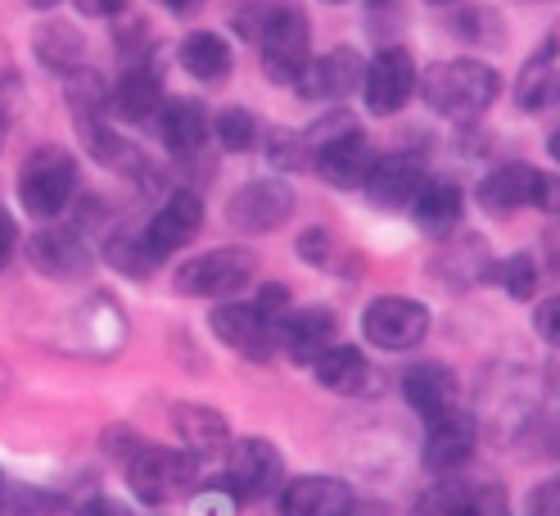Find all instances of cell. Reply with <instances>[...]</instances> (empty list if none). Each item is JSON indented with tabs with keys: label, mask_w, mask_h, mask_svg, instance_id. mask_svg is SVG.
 I'll use <instances>...</instances> for the list:
<instances>
[{
	"label": "cell",
	"mask_w": 560,
	"mask_h": 516,
	"mask_svg": "<svg viewBox=\"0 0 560 516\" xmlns=\"http://www.w3.org/2000/svg\"><path fill=\"white\" fill-rule=\"evenodd\" d=\"M231 27L254 42L271 82H299L312 50V23L290 0H240L231 10Z\"/></svg>",
	"instance_id": "6da1fadb"
},
{
	"label": "cell",
	"mask_w": 560,
	"mask_h": 516,
	"mask_svg": "<svg viewBox=\"0 0 560 516\" xmlns=\"http://www.w3.org/2000/svg\"><path fill=\"white\" fill-rule=\"evenodd\" d=\"M502 91V78L493 64H479V59H443L434 64L425 78H420V95H425V105L443 118H479L488 105L498 100Z\"/></svg>",
	"instance_id": "7a4b0ae2"
},
{
	"label": "cell",
	"mask_w": 560,
	"mask_h": 516,
	"mask_svg": "<svg viewBox=\"0 0 560 516\" xmlns=\"http://www.w3.org/2000/svg\"><path fill=\"white\" fill-rule=\"evenodd\" d=\"M73 186H78V159L59 146L32 150L19 172V199L32 218H55L73 199Z\"/></svg>",
	"instance_id": "3957f363"
},
{
	"label": "cell",
	"mask_w": 560,
	"mask_h": 516,
	"mask_svg": "<svg viewBox=\"0 0 560 516\" xmlns=\"http://www.w3.org/2000/svg\"><path fill=\"white\" fill-rule=\"evenodd\" d=\"M249 282H254L249 250H208L186 267H177V277H172L177 295L186 299H226V295H240Z\"/></svg>",
	"instance_id": "277c9868"
},
{
	"label": "cell",
	"mask_w": 560,
	"mask_h": 516,
	"mask_svg": "<svg viewBox=\"0 0 560 516\" xmlns=\"http://www.w3.org/2000/svg\"><path fill=\"white\" fill-rule=\"evenodd\" d=\"M362 335L375 349L389 354H407L420 340L430 335V308L420 299H402V295H384L362 313Z\"/></svg>",
	"instance_id": "5b68a950"
},
{
	"label": "cell",
	"mask_w": 560,
	"mask_h": 516,
	"mask_svg": "<svg viewBox=\"0 0 560 516\" xmlns=\"http://www.w3.org/2000/svg\"><path fill=\"white\" fill-rule=\"evenodd\" d=\"M195 480V458L190 454H172V449H136L127 462V485L140 503H167L190 490Z\"/></svg>",
	"instance_id": "8992f818"
},
{
	"label": "cell",
	"mask_w": 560,
	"mask_h": 516,
	"mask_svg": "<svg viewBox=\"0 0 560 516\" xmlns=\"http://www.w3.org/2000/svg\"><path fill=\"white\" fill-rule=\"evenodd\" d=\"M416 91V59L402 46H384L371 64H366V78H362V95H366V110L375 118H389L398 114Z\"/></svg>",
	"instance_id": "52a82bcc"
},
{
	"label": "cell",
	"mask_w": 560,
	"mask_h": 516,
	"mask_svg": "<svg viewBox=\"0 0 560 516\" xmlns=\"http://www.w3.org/2000/svg\"><path fill=\"white\" fill-rule=\"evenodd\" d=\"M208 326H213V335L226 344V349L244 354L249 363H267L276 354V344H280L276 322L262 318L254 303H218Z\"/></svg>",
	"instance_id": "ba28073f"
},
{
	"label": "cell",
	"mask_w": 560,
	"mask_h": 516,
	"mask_svg": "<svg viewBox=\"0 0 560 516\" xmlns=\"http://www.w3.org/2000/svg\"><path fill=\"white\" fill-rule=\"evenodd\" d=\"M280 475H285V462L271 449L267 439H240L231 458H226V494L231 498H267Z\"/></svg>",
	"instance_id": "9c48e42d"
},
{
	"label": "cell",
	"mask_w": 560,
	"mask_h": 516,
	"mask_svg": "<svg viewBox=\"0 0 560 516\" xmlns=\"http://www.w3.org/2000/svg\"><path fill=\"white\" fill-rule=\"evenodd\" d=\"M294 214V191L285 182H244L231 204H226V218L240 231H276L280 222H290Z\"/></svg>",
	"instance_id": "30bf717a"
},
{
	"label": "cell",
	"mask_w": 560,
	"mask_h": 516,
	"mask_svg": "<svg viewBox=\"0 0 560 516\" xmlns=\"http://www.w3.org/2000/svg\"><path fill=\"white\" fill-rule=\"evenodd\" d=\"M420 182H425V163H420V154H380L371 159V172H366V182L362 191L371 195L375 209H407V204L416 199Z\"/></svg>",
	"instance_id": "8fae6325"
},
{
	"label": "cell",
	"mask_w": 560,
	"mask_h": 516,
	"mask_svg": "<svg viewBox=\"0 0 560 516\" xmlns=\"http://www.w3.org/2000/svg\"><path fill=\"white\" fill-rule=\"evenodd\" d=\"M199 227H203V199L195 191H172L167 204L145 227V245H150L154 259L177 254V250H186L190 240L199 236Z\"/></svg>",
	"instance_id": "7c38bea8"
},
{
	"label": "cell",
	"mask_w": 560,
	"mask_h": 516,
	"mask_svg": "<svg viewBox=\"0 0 560 516\" xmlns=\"http://www.w3.org/2000/svg\"><path fill=\"white\" fill-rule=\"evenodd\" d=\"M475 439H479V426H475L470 412H462V408L443 412V417L430 422V435H425V467L434 475L462 471L475 454Z\"/></svg>",
	"instance_id": "4fadbf2b"
},
{
	"label": "cell",
	"mask_w": 560,
	"mask_h": 516,
	"mask_svg": "<svg viewBox=\"0 0 560 516\" xmlns=\"http://www.w3.org/2000/svg\"><path fill=\"white\" fill-rule=\"evenodd\" d=\"M312 376H317V386L335 390V394H348V399H371L380 394V371L366 363L362 349L353 344H330V349L312 363Z\"/></svg>",
	"instance_id": "5bb4252c"
},
{
	"label": "cell",
	"mask_w": 560,
	"mask_h": 516,
	"mask_svg": "<svg viewBox=\"0 0 560 516\" xmlns=\"http://www.w3.org/2000/svg\"><path fill=\"white\" fill-rule=\"evenodd\" d=\"M353 503V490L339 475H299L280 490V516H348Z\"/></svg>",
	"instance_id": "9a60e30c"
},
{
	"label": "cell",
	"mask_w": 560,
	"mask_h": 516,
	"mask_svg": "<svg viewBox=\"0 0 560 516\" xmlns=\"http://www.w3.org/2000/svg\"><path fill=\"white\" fill-rule=\"evenodd\" d=\"M335 331H339V318L330 313V308H299V313L290 308V313L280 318V326H276L280 344H285V354L294 363H303V367H312L330 349Z\"/></svg>",
	"instance_id": "2e32d148"
},
{
	"label": "cell",
	"mask_w": 560,
	"mask_h": 516,
	"mask_svg": "<svg viewBox=\"0 0 560 516\" xmlns=\"http://www.w3.org/2000/svg\"><path fill=\"white\" fill-rule=\"evenodd\" d=\"M362 78H366L362 55L348 50V46H339V50L312 59V64L303 68L299 91H303L307 100H343V95H353V91L362 87Z\"/></svg>",
	"instance_id": "e0dca14e"
},
{
	"label": "cell",
	"mask_w": 560,
	"mask_h": 516,
	"mask_svg": "<svg viewBox=\"0 0 560 516\" xmlns=\"http://www.w3.org/2000/svg\"><path fill=\"white\" fill-rule=\"evenodd\" d=\"M371 141H366V131L353 127V131H343L339 141L322 146L317 154H312V168L322 172V182L339 186V191H353L366 182V172H371Z\"/></svg>",
	"instance_id": "ac0fdd59"
},
{
	"label": "cell",
	"mask_w": 560,
	"mask_h": 516,
	"mask_svg": "<svg viewBox=\"0 0 560 516\" xmlns=\"http://www.w3.org/2000/svg\"><path fill=\"white\" fill-rule=\"evenodd\" d=\"M560 100V37H547L529 59H524L520 78H515V105L520 110H547Z\"/></svg>",
	"instance_id": "d6986e66"
},
{
	"label": "cell",
	"mask_w": 560,
	"mask_h": 516,
	"mask_svg": "<svg viewBox=\"0 0 560 516\" xmlns=\"http://www.w3.org/2000/svg\"><path fill=\"white\" fill-rule=\"evenodd\" d=\"M402 394H407V403H411L425 422L443 417V412H452V408H462V403H457L462 386H457V376H452V367H443V363H416V367H407Z\"/></svg>",
	"instance_id": "ffe728a7"
},
{
	"label": "cell",
	"mask_w": 560,
	"mask_h": 516,
	"mask_svg": "<svg viewBox=\"0 0 560 516\" xmlns=\"http://www.w3.org/2000/svg\"><path fill=\"white\" fill-rule=\"evenodd\" d=\"M163 105V78L154 64H136L118 78V87L109 91V114L122 123H145L154 118Z\"/></svg>",
	"instance_id": "44dd1931"
},
{
	"label": "cell",
	"mask_w": 560,
	"mask_h": 516,
	"mask_svg": "<svg viewBox=\"0 0 560 516\" xmlns=\"http://www.w3.org/2000/svg\"><path fill=\"white\" fill-rule=\"evenodd\" d=\"M172 426H177V439L186 444L190 458H218L231 444L226 417L218 408H203V403H182L177 412H172Z\"/></svg>",
	"instance_id": "7402d4cb"
},
{
	"label": "cell",
	"mask_w": 560,
	"mask_h": 516,
	"mask_svg": "<svg viewBox=\"0 0 560 516\" xmlns=\"http://www.w3.org/2000/svg\"><path fill=\"white\" fill-rule=\"evenodd\" d=\"M411 204H416V222H420V231H425V236L457 231V222L466 214V195H462V186L452 177H425Z\"/></svg>",
	"instance_id": "603a6c76"
},
{
	"label": "cell",
	"mask_w": 560,
	"mask_h": 516,
	"mask_svg": "<svg viewBox=\"0 0 560 516\" xmlns=\"http://www.w3.org/2000/svg\"><path fill=\"white\" fill-rule=\"evenodd\" d=\"M538 191V168L529 163H502L498 172H488L483 186H479V204L488 214H515V209H529Z\"/></svg>",
	"instance_id": "cb8c5ba5"
},
{
	"label": "cell",
	"mask_w": 560,
	"mask_h": 516,
	"mask_svg": "<svg viewBox=\"0 0 560 516\" xmlns=\"http://www.w3.org/2000/svg\"><path fill=\"white\" fill-rule=\"evenodd\" d=\"M32 263H37V272H46V277H82L86 272V245L78 240V231H59V227H46L42 236H32L27 245Z\"/></svg>",
	"instance_id": "d4e9b609"
},
{
	"label": "cell",
	"mask_w": 560,
	"mask_h": 516,
	"mask_svg": "<svg viewBox=\"0 0 560 516\" xmlns=\"http://www.w3.org/2000/svg\"><path fill=\"white\" fill-rule=\"evenodd\" d=\"M159 131H163V146L172 154H195L208 141V110L199 100H172V105L159 114Z\"/></svg>",
	"instance_id": "484cf974"
},
{
	"label": "cell",
	"mask_w": 560,
	"mask_h": 516,
	"mask_svg": "<svg viewBox=\"0 0 560 516\" xmlns=\"http://www.w3.org/2000/svg\"><path fill=\"white\" fill-rule=\"evenodd\" d=\"M182 64H186V73L199 78V82H222L231 73V46L226 37H218V32H190V37L182 42Z\"/></svg>",
	"instance_id": "4316f807"
},
{
	"label": "cell",
	"mask_w": 560,
	"mask_h": 516,
	"mask_svg": "<svg viewBox=\"0 0 560 516\" xmlns=\"http://www.w3.org/2000/svg\"><path fill=\"white\" fill-rule=\"evenodd\" d=\"M37 55L46 68H55V73H73V68L82 64L86 55V42L78 37L73 23H46L37 32Z\"/></svg>",
	"instance_id": "83f0119b"
},
{
	"label": "cell",
	"mask_w": 560,
	"mask_h": 516,
	"mask_svg": "<svg viewBox=\"0 0 560 516\" xmlns=\"http://www.w3.org/2000/svg\"><path fill=\"white\" fill-rule=\"evenodd\" d=\"M213 131H218L222 150H231V154H244V150L258 146V123H254L249 110H240V105L235 110H222L218 123H213Z\"/></svg>",
	"instance_id": "f1b7e54d"
},
{
	"label": "cell",
	"mask_w": 560,
	"mask_h": 516,
	"mask_svg": "<svg viewBox=\"0 0 560 516\" xmlns=\"http://www.w3.org/2000/svg\"><path fill=\"white\" fill-rule=\"evenodd\" d=\"M59 498L32 485H0V516H55Z\"/></svg>",
	"instance_id": "f546056e"
},
{
	"label": "cell",
	"mask_w": 560,
	"mask_h": 516,
	"mask_svg": "<svg viewBox=\"0 0 560 516\" xmlns=\"http://www.w3.org/2000/svg\"><path fill=\"white\" fill-rule=\"evenodd\" d=\"M498 282L511 299H534L538 295V263L534 254H511L502 267H498Z\"/></svg>",
	"instance_id": "4dcf8cb0"
},
{
	"label": "cell",
	"mask_w": 560,
	"mask_h": 516,
	"mask_svg": "<svg viewBox=\"0 0 560 516\" xmlns=\"http://www.w3.org/2000/svg\"><path fill=\"white\" fill-rule=\"evenodd\" d=\"M109 263H114V267H122L127 277H145V272H150L159 259L150 254L145 236H140V240H131V236H118L114 245H109Z\"/></svg>",
	"instance_id": "1f68e13d"
},
{
	"label": "cell",
	"mask_w": 560,
	"mask_h": 516,
	"mask_svg": "<svg viewBox=\"0 0 560 516\" xmlns=\"http://www.w3.org/2000/svg\"><path fill=\"white\" fill-rule=\"evenodd\" d=\"M299 259H307L312 267H335V236L322 227H307L299 236Z\"/></svg>",
	"instance_id": "d6a6232c"
},
{
	"label": "cell",
	"mask_w": 560,
	"mask_h": 516,
	"mask_svg": "<svg viewBox=\"0 0 560 516\" xmlns=\"http://www.w3.org/2000/svg\"><path fill=\"white\" fill-rule=\"evenodd\" d=\"M271 163H276V168H303V163H307L303 136H294V131H276V136H271Z\"/></svg>",
	"instance_id": "836d02e7"
},
{
	"label": "cell",
	"mask_w": 560,
	"mask_h": 516,
	"mask_svg": "<svg viewBox=\"0 0 560 516\" xmlns=\"http://www.w3.org/2000/svg\"><path fill=\"white\" fill-rule=\"evenodd\" d=\"M462 503H466V494H457L452 485H439V490H430L425 498L416 503V516H457Z\"/></svg>",
	"instance_id": "e575fe53"
},
{
	"label": "cell",
	"mask_w": 560,
	"mask_h": 516,
	"mask_svg": "<svg viewBox=\"0 0 560 516\" xmlns=\"http://www.w3.org/2000/svg\"><path fill=\"white\" fill-rule=\"evenodd\" d=\"M524 512L529 516H560V475L542 480V485L529 494V503H524Z\"/></svg>",
	"instance_id": "d590c367"
},
{
	"label": "cell",
	"mask_w": 560,
	"mask_h": 516,
	"mask_svg": "<svg viewBox=\"0 0 560 516\" xmlns=\"http://www.w3.org/2000/svg\"><path fill=\"white\" fill-rule=\"evenodd\" d=\"M534 326H538V335L551 344V349H560V295H556V299H547V303H538Z\"/></svg>",
	"instance_id": "8d00e7d4"
},
{
	"label": "cell",
	"mask_w": 560,
	"mask_h": 516,
	"mask_svg": "<svg viewBox=\"0 0 560 516\" xmlns=\"http://www.w3.org/2000/svg\"><path fill=\"white\" fill-rule=\"evenodd\" d=\"M254 308H258L262 318H271V313H290V290L280 286V282H271V286L258 290V303H254Z\"/></svg>",
	"instance_id": "74e56055"
},
{
	"label": "cell",
	"mask_w": 560,
	"mask_h": 516,
	"mask_svg": "<svg viewBox=\"0 0 560 516\" xmlns=\"http://www.w3.org/2000/svg\"><path fill=\"white\" fill-rule=\"evenodd\" d=\"M534 209H542V214H560V177H551V172H538Z\"/></svg>",
	"instance_id": "f35d334b"
},
{
	"label": "cell",
	"mask_w": 560,
	"mask_h": 516,
	"mask_svg": "<svg viewBox=\"0 0 560 516\" xmlns=\"http://www.w3.org/2000/svg\"><path fill=\"white\" fill-rule=\"evenodd\" d=\"M14 245H19V227L10 222V214H5V209H0V267H5V263H10Z\"/></svg>",
	"instance_id": "ab89813d"
},
{
	"label": "cell",
	"mask_w": 560,
	"mask_h": 516,
	"mask_svg": "<svg viewBox=\"0 0 560 516\" xmlns=\"http://www.w3.org/2000/svg\"><path fill=\"white\" fill-rule=\"evenodd\" d=\"M199 516H231V498H226V490L203 494V498H199Z\"/></svg>",
	"instance_id": "60d3db41"
},
{
	"label": "cell",
	"mask_w": 560,
	"mask_h": 516,
	"mask_svg": "<svg viewBox=\"0 0 560 516\" xmlns=\"http://www.w3.org/2000/svg\"><path fill=\"white\" fill-rule=\"evenodd\" d=\"M82 14H95V19H109V14H122L127 0H78Z\"/></svg>",
	"instance_id": "b9f144b4"
},
{
	"label": "cell",
	"mask_w": 560,
	"mask_h": 516,
	"mask_svg": "<svg viewBox=\"0 0 560 516\" xmlns=\"http://www.w3.org/2000/svg\"><path fill=\"white\" fill-rule=\"evenodd\" d=\"M78 516H131V512H127V507H118V503H109V498H91Z\"/></svg>",
	"instance_id": "7bdbcfd3"
},
{
	"label": "cell",
	"mask_w": 560,
	"mask_h": 516,
	"mask_svg": "<svg viewBox=\"0 0 560 516\" xmlns=\"http://www.w3.org/2000/svg\"><path fill=\"white\" fill-rule=\"evenodd\" d=\"M348 516H389V507L384 503H353V512Z\"/></svg>",
	"instance_id": "ee69618b"
},
{
	"label": "cell",
	"mask_w": 560,
	"mask_h": 516,
	"mask_svg": "<svg viewBox=\"0 0 560 516\" xmlns=\"http://www.w3.org/2000/svg\"><path fill=\"white\" fill-rule=\"evenodd\" d=\"M159 5H167L172 14H190V10H199L203 0H159Z\"/></svg>",
	"instance_id": "f6af8a7d"
},
{
	"label": "cell",
	"mask_w": 560,
	"mask_h": 516,
	"mask_svg": "<svg viewBox=\"0 0 560 516\" xmlns=\"http://www.w3.org/2000/svg\"><path fill=\"white\" fill-rule=\"evenodd\" d=\"M551 159H556V163H560V131H556V136H551Z\"/></svg>",
	"instance_id": "bcb514c9"
},
{
	"label": "cell",
	"mask_w": 560,
	"mask_h": 516,
	"mask_svg": "<svg viewBox=\"0 0 560 516\" xmlns=\"http://www.w3.org/2000/svg\"><path fill=\"white\" fill-rule=\"evenodd\" d=\"M27 5H37V10H46V5H59V0H27Z\"/></svg>",
	"instance_id": "7dc6e473"
},
{
	"label": "cell",
	"mask_w": 560,
	"mask_h": 516,
	"mask_svg": "<svg viewBox=\"0 0 560 516\" xmlns=\"http://www.w3.org/2000/svg\"><path fill=\"white\" fill-rule=\"evenodd\" d=\"M366 5H389V0H366Z\"/></svg>",
	"instance_id": "c3c4849f"
},
{
	"label": "cell",
	"mask_w": 560,
	"mask_h": 516,
	"mask_svg": "<svg viewBox=\"0 0 560 516\" xmlns=\"http://www.w3.org/2000/svg\"><path fill=\"white\" fill-rule=\"evenodd\" d=\"M430 5H452V0H430Z\"/></svg>",
	"instance_id": "681fc988"
}]
</instances>
